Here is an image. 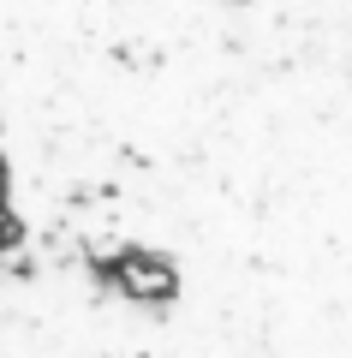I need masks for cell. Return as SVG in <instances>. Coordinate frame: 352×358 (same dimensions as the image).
Returning <instances> with one entry per match:
<instances>
[{"label":"cell","instance_id":"1","mask_svg":"<svg viewBox=\"0 0 352 358\" xmlns=\"http://www.w3.org/2000/svg\"><path fill=\"white\" fill-rule=\"evenodd\" d=\"M0 233L352 287V0H0Z\"/></svg>","mask_w":352,"mask_h":358},{"label":"cell","instance_id":"2","mask_svg":"<svg viewBox=\"0 0 352 358\" xmlns=\"http://www.w3.org/2000/svg\"><path fill=\"white\" fill-rule=\"evenodd\" d=\"M0 358H352V287L179 275L0 233Z\"/></svg>","mask_w":352,"mask_h":358}]
</instances>
